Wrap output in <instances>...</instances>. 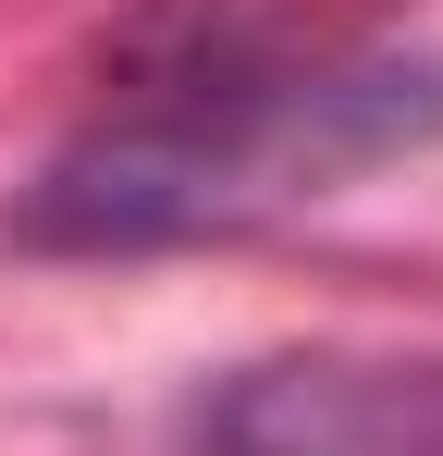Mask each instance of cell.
Segmentation results:
<instances>
[{"label":"cell","instance_id":"6da1fadb","mask_svg":"<svg viewBox=\"0 0 443 456\" xmlns=\"http://www.w3.org/2000/svg\"><path fill=\"white\" fill-rule=\"evenodd\" d=\"M197 456H443V346H284L197 395Z\"/></svg>","mask_w":443,"mask_h":456}]
</instances>
